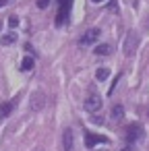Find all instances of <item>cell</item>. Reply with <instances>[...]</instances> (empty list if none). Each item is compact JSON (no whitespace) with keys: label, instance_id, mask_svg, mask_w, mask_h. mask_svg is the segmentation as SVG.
I'll use <instances>...</instances> for the list:
<instances>
[{"label":"cell","instance_id":"9","mask_svg":"<svg viewBox=\"0 0 149 151\" xmlns=\"http://www.w3.org/2000/svg\"><path fill=\"white\" fill-rule=\"evenodd\" d=\"M33 64H35L33 56H25V58H23V64H21V70H31Z\"/></svg>","mask_w":149,"mask_h":151},{"label":"cell","instance_id":"12","mask_svg":"<svg viewBox=\"0 0 149 151\" xmlns=\"http://www.w3.org/2000/svg\"><path fill=\"white\" fill-rule=\"evenodd\" d=\"M15 33H9V35H2V37H0V44H2V46H11V44H15Z\"/></svg>","mask_w":149,"mask_h":151},{"label":"cell","instance_id":"16","mask_svg":"<svg viewBox=\"0 0 149 151\" xmlns=\"http://www.w3.org/2000/svg\"><path fill=\"white\" fill-rule=\"evenodd\" d=\"M9 2H11V0H0V9H2L4 4H9Z\"/></svg>","mask_w":149,"mask_h":151},{"label":"cell","instance_id":"14","mask_svg":"<svg viewBox=\"0 0 149 151\" xmlns=\"http://www.w3.org/2000/svg\"><path fill=\"white\" fill-rule=\"evenodd\" d=\"M9 25H11V27H13V29H15V27H17V25H19V19H17V17H15V15H13V17H11V19H9Z\"/></svg>","mask_w":149,"mask_h":151},{"label":"cell","instance_id":"13","mask_svg":"<svg viewBox=\"0 0 149 151\" xmlns=\"http://www.w3.org/2000/svg\"><path fill=\"white\" fill-rule=\"evenodd\" d=\"M108 77H110V70L108 68H97V73H95V79L97 81H106Z\"/></svg>","mask_w":149,"mask_h":151},{"label":"cell","instance_id":"4","mask_svg":"<svg viewBox=\"0 0 149 151\" xmlns=\"http://www.w3.org/2000/svg\"><path fill=\"white\" fill-rule=\"evenodd\" d=\"M143 137V128L139 126V124H130L128 128H126V139H128V143H135V141H139Z\"/></svg>","mask_w":149,"mask_h":151},{"label":"cell","instance_id":"7","mask_svg":"<svg viewBox=\"0 0 149 151\" xmlns=\"http://www.w3.org/2000/svg\"><path fill=\"white\" fill-rule=\"evenodd\" d=\"M31 108H33V110H42V108H44V95H42V93H37V95L33 93V97H31Z\"/></svg>","mask_w":149,"mask_h":151},{"label":"cell","instance_id":"8","mask_svg":"<svg viewBox=\"0 0 149 151\" xmlns=\"http://www.w3.org/2000/svg\"><path fill=\"white\" fill-rule=\"evenodd\" d=\"M112 118H114V120H122V118H124V108H122L120 104L112 108Z\"/></svg>","mask_w":149,"mask_h":151},{"label":"cell","instance_id":"5","mask_svg":"<svg viewBox=\"0 0 149 151\" xmlns=\"http://www.w3.org/2000/svg\"><path fill=\"white\" fill-rule=\"evenodd\" d=\"M97 37H99V29H87L81 37V46H91Z\"/></svg>","mask_w":149,"mask_h":151},{"label":"cell","instance_id":"19","mask_svg":"<svg viewBox=\"0 0 149 151\" xmlns=\"http://www.w3.org/2000/svg\"><path fill=\"white\" fill-rule=\"evenodd\" d=\"M0 29H2V23H0Z\"/></svg>","mask_w":149,"mask_h":151},{"label":"cell","instance_id":"15","mask_svg":"<svg viewBox=\"0 0 149 151\" xmlns=\"http://www.w3.org/2000/svg\"><path fill=\"white\" fill-rule=\"evenodd\" d=\"M48 4H50V0H37V6L40 9H46Z\"/></svg>","mask_w":149,"mask_h":151},{"label":"cell","instance_id":"18","mask_svg":"<svg viewBox=\"0 0 149 151\" xmlns=\"http://www.w3.org/2000/svg\"><path fill=\"white\" fill-rule=\"evenodd\" d=\"M91 2H104V0H91Z\"/></svg>","mask_w":149,"mask_h":151},{"label":"cell","instance_id":"11","mask_svg":"<svg viewBox=\"0 0 149 151\" xmlns=\"http://www.w3.org/2000/svg\"><path fill=\"white\" fill-rule=\"evenodd\" d=\"M110 52H112V48H110L108 44H101V46L95 48V54H97V56H106V54H110Z\"/></svg>","mask_w":149,"mask_h":151},{"label":"cell","instance_id":"6","mask_svg":"<svg viewBox=\"0 0 149 151\" xmlns=\"http://www.w3.org/2000/svg\"><path fill=\"white\" fill-rule=\"evenodd\" d=\"M62 139H64V149L66 151H73V130L71 128H64Z\"/></svg>","mask_w":149,"mask_h":151},{"label":"cell","instance_id":"1","mask_svg":"<svg viewBox=\"0 0 149 151\" xmlns=\"http://www.w3.org/2000/svg\"><path fill=\"white\" fill-rule=\"evenodd\" d=\"M137 48H139V35H137L135 31H128L126 37H124V44H122L124 56H132V54L137 52Z\"/></svg>","mask_w":149,"mask_h":151},{"label":"cell","instance_id":"10","mask_svg":"<svg viewBox=\"0 0 149 151\" xmlns=\"http://www.w3.org/2000/svg\"><path fill=\"white\" fill-rule=\"evenodd\" d=\"M11 110H13V104H11V101L2 104V106H0V118H6V116L11 114Z\"/></svg>","mask_w":149,"mask_h":151},{"label":"cell","instance_id":"3","mask_svg":"<svg viewBox=\"0 0 149 151\" xmlns=\"http://www.w3.org/2000/svg\"><path fill=\"white\" fill-rule=\"evenodd\" d=\"M110 141L106 139V137H101V134H93V132H89V130H85V145L87 147H97V145H108Z\"/></svg>","mask_w":149,"mask_h":151},{"label":"cell","instance_id":"2","mask_svg":"<svg viewBox=\"0 0 149 151\" xmlns=\"http://www.w3.org/2000/svg\"><path fill=\"white\" fill-rule=\"evenodd\" d=\"M85 110L89 112V114H97L99 110H101V97L97 95V93H89L87 97H85Z\"/></svg>","mask_w":149,"mask_h":151},{"label":"cell","instance_id":"17","mask_svg":"<svg viewBox=\"0 0 149 151\" xmlns=\"http://www.w3.org/2000/svg\"><path fill=\"white\" fill-rule=\"evenodd\" d=\"M120 151H132V147L128 145V147H124V149H120Z\"/></svg>","mask_w":149,"mask_h":151}]
</instances>
